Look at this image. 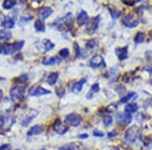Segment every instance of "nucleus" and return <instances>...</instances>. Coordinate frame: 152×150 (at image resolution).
Here are the masks:
<instances>
[{"instance_id":"1","label":"nucleus","mask_w":152,"mask_h":150,"mask_svg":"<svg viewBox=\"0 0 152 150\" xmlns=\"http://www.w3.org/2000/svg\"><path fill=\"white\" fill-rule=\"evenodd\" d=\"M4 54L11 55V54L21 50V48L24 46V41H18L14 44H4Z\"/></svg>"},{"instance_id":"2","label":"nucleus","mask_w":152,"mask_h":150,"mask_svg":"<svg viewBox=\"0 0 152 150\" xmlns=\"http://www.w3.org/2000/svg\"><path fill=\"white\" fill-rule=\"evenodd\" d=\"M24 91H26V87L23 85H15L10 89V97L12 100H23Z\"/></svg>"},{"instance_id":"3","label":"nucleus","mask_w":152,"mask_h":150,"mask_svg":"<svg viewBox=\"0 0 152 150\" xmlns=\"http://www.w3.org/2000/svg\"><path fill=\"white\" fill-rule=\"evenodd\" d=\"M82 121V117L78 114H70L67 115L65 118V123L69 126H73L76 127L81 123Z\"/></svg>"},{"instance_id":"4","label":"nucleus","mask_w":152,"mask_h":150,"mask_svg":"<svg viewBox=\"0 0 152 150\" xmlns=\"http://www.w3.org/2000/svg\"><path fill=\"white\" fill-rule=\"evenodd\" d=\"M122 23H123L124 26H127V28H135V26H138L139 21L134 14H127V15L122 19Z\"/></svg>"},{"instance_id":"5","label":"nucleus","mask_w":152,"mask_h":150,"mask_svg":"<svg viewBox=\"0 0 152 150\" xmlns=\"http://www.w3.org/2000/svg\"><path fill=\"white\" fill-rule=\"evenodd\" d=\"M89 66L92 68L104 67V58H102V56L99 55V54H95V55L92 56L89 60Z\"/></svg>"},{"instance_id":"6","label":"nucleus","mask_w":152,"mask_h":150,"mask_svg":"<svg viewBox=\"0 0 152 150\" xmlns=\"http://www.w3.org/2000/svg\"><path fill=\"white\" fill-rule=\"evenodd\" d=\"M53 129L54 131H55L57 134L59 135H63L65 134L66 132L68 131V126L65 124V123H63L61 120H56L55 122H54L53 124Z\"/></svg>"},{"instance_id":"7","label":"nucleus","mask_w":152,"mask_h":150,"mask_svg":"<svg viewBox=\"0 0 152 150\" xmlns=\"http://www.w3.org/2000/svg\"><path fill=\"white\" fill-rule=\"evenodd\" d=\"M138 135H139V131L138 128L136 126L131 127L129 130H127L126 135H125V138H126L127 141L129 142H135L137 139H138Z\"/></svg>"},{"instance_id":"8","label":"nucleus","mask_w":152,"mask_h":150,"mask_svg":"<svg viewBox=\"0 0 152 150\" xmlns=\"http://www.w3.org/2000/svg\"><path fill=\"white\" fill-rule=\"evenodd\" d=\"M99 16L94 18L90 20H88L87 26H86V33L88 34H92L99 28Z\"/></svg>"},{"instance_id":"9","label":"nucleus","mask_w":152,"mask_h":150,"mask_svg":"<svg viewBox=\"0 0 152 150\" xmlns=\"http://www.w3.org/2000/svg\"><path fill=\"white\" fill-rule=\"evenodd\" d=\"M116 120L119 124L128 125L132 121V116L129 114H124V113H119L116 116Z\"/></svg>"},{"instance_id":"10","label":"nucleus","mask_w":152,"mask_h":150,"mask_svg":"<svg viewBox=\"0 0 152 150\" xmlns=\"http://www.w3.org/2000/svg\"><path fill=\"white\" fill-rule=\"evenodd\" d=\"M51 93L50 90L46 89V88L42 87V86H36L35 88L31 89V91H29V95L31 97H41V95H45Z\"/></svg>"},{"instance_id":"11","label":"nucleus","mask_w":152,"mask_h":150,"mask_svg":"<svg viewBox=\"0 0 152 150\" xmlns=\"http://www.w3.org/2000/svg\"><path fill=\"white\" fill-rule=\"evenodd\" d=\"M85 81H86V79L82 78L81 80L77 81V82H74L72 84V86L70 87V91H72L73 93H76V94L79 93L82 90V87H83V85H84Z\"/></svg>"},{"instance_id":"12","label":"nucleus","mask_w":152,"mask_h":150,"mask_svg":"<svg viewBox=\"0 0 152 150\" xmlns=\"http://www.w3.org/2000/svg\"><path fill=\"white\" fill-rule=\"evenodd\" d=\"M88 20H89V18H88V14L85 10H81L78 13L77 15V23L79 26H85Z\"/></svg>"},{"instance_id":"13","label":"nucleus","mask_w":152,"mask_h":150,"mask_svg":"<svg viewBox=\"0 0 152 150\" xmlns=\"http://www.w3.org/2000/svg\"><path fill=\"white\" fill-rule=\"evenodd\" d=\"M116 55L118 56L119 60H125L128 57V46L122 47V48H117Z\"/></svg>"},{"instance_id":"14","label":"nucleus","mask_w":152,"mask_h":150,"mask_svg":"<svg viewBox=\"0 0 152 150\" xmlns=\"http://www.w3.org/2000/svg\"><path fill=\"white\" fill-rule=\"evenodd\" d=\"M1 26H3L4 29H12L15 26V21H14V19L10 18V16H5L3 20L1 21Z\"/></svg>"},{"instance_id":"15","label":"nucleus","mask_w":152,"mask_h":150,"mask_svg":"<svg viewBox=\"0 0 152 150\" xmlns=\"http://www.w3.org/2000/svg\"><path fill=\"white\" fill-rule=\"evenodd\" d=\"M53 13V9L51 7H44L40 12V16H41V20H45L48 18H50Z\"/></svg>"},{"instance_id":"16","label":"nucleus","mask_w":152,"mask_h":150,"mask_svg":"<svg viewBox=\"0 0 152 150\" xmlns=\"http://www.w3.org/2000/svg\"><path fill=\"white\" fill-rule=\"evenodd\" d=\"M44 131V128L42 125H35L28 130V136H33V135H39Z\"/></svg>"},{"instance_id":"17","label":"nucleus","mask_w":152,"mask_h":150,"mask_svg":"<svg viewBox=\"0 0 152 150\" xmlns=\"http://www.w3.org/2000/svg\"><path fill=\"white\" fill-rule=\"evenodd\" d=\"M99 91V83H94V84L91 86V88H90V90L88 91V93L86 94V98L87 100H91V98H94V97Z\"/></svg>"},{"instance_id":"18","label":"nucleus","mask_w":152,"mask_h":150,"mask_svg":"<svg viewBox=\"0 0 152 150\" xmlns=\"http://www.w3.org/2000/svg\"><path fill=\"white\" fill-rule=\"evenodd\" d=\"M60 61H61V59L58 57H49V58H46L45 60L43 61V64L45 66L56 65V64L60 63Z\"/></svg>"},{"instance_id":"19","label":"nucleus","mask_w":152,"mask_h":150,"mask_svg":"<svg viewBox=\"0 0 152 150\" xmlns=\"http://www.w3.org/2000/svg\"><path fill=\"white\" fill-rule=\"evenodd\" d=\"M137 110H138V105L136 104H128L125 107V113L126 114H133V113H136Z\"/></svg>"},{"instance_id":"20","label":"nucleus","mask_w":152,"mask_h":150,"mask_svg":"<svg viewBox=\"0 0 152 150\" xmlns=\"http://www.w3.org/2000/svg\"><path fill=\"white\" fill-rule=\"evenodd\" d=\"M58 76H59V73L58 72L51 73V74H49L48 78H47V82L50 85H54L56 83V81H57V79H58Z\"/></svg>"},{"instance_id":"21","label":"nucleus","mask_w":152,"mask_h":150,"mask_svg":"<svg viewBox=\"0 0 152 150\" xmlns=\"http://www.w3.org/2000/svg\"><path fill=\"white\" fill-rule=\"evenodd\" d=\"M37 115H38V112H37V110H36V112L34 113V114L31 115V116H28V117H26V119L21 121V126L26 127V126H28V125L29 124V123H31V121H33L34 118H36V117H37Z\"/></svg>"},{"instance_id":"22","label":"nucleus","mask_w":152,"mask_h":150,"mask_svg":"<svg viewBox=\"0 0 152 150\" xmlns=\"http://www.w3.org/2000/svg\"><path fill=\"white\" fill-rule=\"evenodd\" d=\"M11 38V33L6 29H2L0 31V41H8Z\"/></svg>"},{"instance_id":"23","label":"nucleus","mask_w":152,"mask_h":150,"mask_svg":"<svg viewBox=\"0 0 152 150\" xmlns=\"http://www.w3.org/2000/svg\"><path fill=\"white\" fill-rule=\"evenodd\" d=\"M134 41L136 44H142L144 41H145V34L142 33V31H139V33L136 34L134 38Z\"/></svg>"},{"instance_id":"24","label":"nucleus","mask_w":152,"mask_h":150,"mask_svg":"<svg viewBox=\"0 0 152 150\" xmlns=\"http://www.w3.org/2000/svg\"><path fill=\"white\" fill-rule=\"evenodd\" d=\"M15 4H16V1H14V0H5V1L2 3V6H3L4 9L9 10V9H11L12 7H14Z\"/></svg>"},{"instance_id":"25","label":"nucleus","mask_w":152,"mask_h":150,"mask_svg":"<svg viewBox=\"0 0 152 150\" xmlns=\"http://www.w3.org/2000/svg\"><path fill=\"white\" fill-rule=\"evenodd\" d=\"M99 46V41L97 40H89L86 43V45H85V48H86V50H91V49H94L96 48V47Z\"/></svg>"},{"instance_id":"26","label":"nucleus","mask_w":152,"mask_h":150,"mask_svg":"<svg viewBox=\"0 0 152 150\" xmlns=\"http://www.w3.org/2000/svg\"><path fill=\"white\" fill-rule=\"evenodd\" d=\"M35 29H36V31H45V24H44L43 23V20H41V19H38V20H36V23H35Z\"/></svg>"},{"instance_id":"27","label":"nucleus","mask_w":152,"mask_h":150,"mask_svg":"<svg viewBox=\"0 0 152 150\" xmlns=\"http://www.w3.org/2000/svg\"><path fill=\"white\" fill-rule=\"evenodd\" d=\"M133 97H137V93L136 92H129L127 95H125L124 97H122V100H120V102H121V104H125V102H127L128 100H132Z\"/></svg>"},{"instance_id":"28","label":"nucleus","mask_w":152,"mask_h":150,"mask_svg":"<svg viewBox=\"0 0 152 150\" xmlns=\"http://www.w3.org/2000/svg\"><path fill=\"white\" fill-rule=\"evenodd\" d=\"M102 122H104V125L105 127L111 126V125L113 124V117H112V116H109V115L104 116Z\"/></svg>"},{"instance_id":"29","label":"nucleus","mask_w":152,"mask_h":150,"mask_svg":"<svg viewBox=\"0 0 152 150\" xmlns=\"http://www.w3.org/2000/svg\"><path fill=\"white\" fill-rule=\"evenodd\" d=\"M69 54H70V51H69V49H67V48H64V49H62V50L60 51L61 57L64 58V59L69 57Z\"/></svg>"},{"instance_id":"30","label":"nucleus","mask_w":152,"mask_h":150,"mask_svg":"<svg viewBox=\"0 0 152 150\" xmlns=\"http://www.w3.org/2000/svg\"><path fill=\"white\" fill-rule=\"evenodd\" d=\"M55 47V45L51 42L50 40H46L45 41V48H46V51H51L52 49Z\"/></svg>"},{"instance_id":"31","label":"nucleus","mask_w":152,"mask_h":150,"mask_svg":"<svg viewBox=\"0 0 152 150\" xmlns=\"http://www.w3.org/2000/svg\"><path fill=\"white\" fill-rule=\"evenodd\" d=\"M74 48H75V57L76 58H80V53H81V50H80V48H79V46L77 45V44H74Z\"/></svg>"},{"instance_id":"32","label":"nucleus","mask_w":152,"mask_h":150,"mask_svg":"<svg viewBox=\"0 0 152 150\" xmlns=\"http://www.w3.org/2000/svg\"><path fill=\"white\" fill-rule=\"evenodd\" d=\"M110 12H111V14H112V18H119V15L121 14V12H119V11H115L114 9H110Z\"/></svg>"},{"instance_id":"33","label":"nucleus","mask_w":152,"mask_h":150,"mask_svg":"<svg viewBox=\"0 0 152 150\" xmlns=\"http://www.w3.org/2000/svg\"><path fill=\"white\" fill-rule=\"evenodd\" d=\"M56 93L58 94L59 97H62L63 95H64V89H63L62 87H58L57 89H56Z\"/></svg>"},{"instance_id":"34","label":"nucleus","mask_w":152,"mask_h":150,"mask_svg":"<svg viewBox=\"0 0 152 150\" xmlns=\"http://www.w3.org/2000/svg\"><path fill=\"white\" fill-rule=\"evenodd\" d=\"M10 149H11L10 144H3L0 146V150H10Z\"/></svg>"},{"instance_id":"35","label":"nucleus","mask_w":152,"mask_h":150,"mask_svg":"<svg viewBox=\"0 0 152 150\" xmlns=\"http://www.w3.org/2000/svg\"><path fill=\"white\" fill-rule=\"evenodd\" d=\"M94 136H95V137H102V136H104V133L100 132L99 130H94Z\"/></svg>"},{"instance_id":"36","label":"nucleus","mask_w":152,"mask_h":150,"mask_svg":"<svg viewBox=\"0 0 152 150\" xmlns=\"http://www.w3.org/2000/svg\"><path fill=\"white\" fill-rule=\"evenodd\" d=\"M4 124H5V117L1 116V117H0V129L4 126Z\"/></svg>"},{"instance_id":"37","label":"nucleus","mask_w":152,"mask_h":150,"mask_svg":"<svg viewBox=\"0 0 152 150\" xmlns=\"http://www.w3.org/2000/svg\"><path fill=\"white\" fill-rule=\"evenodd\" d=\"M59 150H75L73 147H70V146H64V147H61Z\"/></svg>"},{"instance_id":"38","label":"nucleus","mask_w":152,"mask_h":150,"mask_svg":"<svg viewBox=\"0 0 152 150\" xmlns=\"http://www.w3.org/2000/svg\"><path fill=\"white\" fill-rule=\"evenodd\" d=\"M79 138L80 139H86V138H88V135L87 134H81V135H79Z\"/></svg>"},{"instance_id":"39","label":"nucleus","mask_w":152,"mask_h":150,"mask_svg":"<svg viewBox=\"0 0 152 150\" xmlns=\"http://www.w3.org/2000/svg\"><path fill=\"white\" fill-rule=\"evenodd\" d=\"M4 53V46L3 45H0V54Z\"/></svg>"},{"instance_id":"40","label":"nucleus","mask_w":152,"mask_h":150,"mask_svg":"<svg viewBox=\"0 0 152 150\" xmlns=\"http://www.w3.org/2000/svg\"><path fill=\"white\" fill-rule=\"evenodd\" d=\"M116 135H117V134L114 132V133H109V135H107V136H109L110 138H111V137H115V136H116Z\"/></svg>"},{"instance_id":"41","label":"nucleus","mask_w":152,"mask_h":150,"mask_svg":"<svg viewBox=\"0 0 152 150\" xmlns=\"http://www.w3.org/2000/svg\"><path fill=\"white\" fill-rule=\"evenodd\" d=\"M2 98H3V91H2V89H0V102L2 100Z\"/></svg>"},{"instance_id":"42","label":"nucleus","mask_w":152,"mask_h":150,"mask_svg":"<svg viewBox=\"0 0 152 150\" xmlns=\"http://www.w3.org/2000/svg\"><path fill=\"white\" fill-rule=\"evenodd\" d=\"M110 150H120L119 148H118V147H113L112 149H110Z\"/></svg>"},{"instance_id":"43","label":"nucleus","mask_w":152,"mask_h":150,"mask_svg":"<svg viewBox=\"0 0 152 150\" xmlns=\"http://www.w3.org/2000/svg\"><path fill=\"white\" fill-rule=\"evenodd\" d=\"M39 150H47L46 148H42V149H39Z\"/></svg>"},{"instance_id":"44","label":"nucleus","mask_w":152,"mask_h":150,"mask_svg":"<svg viewBox=\"0 0 152 150\" xmlns=\"http://www.w3.org/2000/svg\"><path fill=\"white\" fill-rule=\"evenodd\" d=\"M150 146L152 147V141H151V143H150Z\"/></svg>"}]
</instances>
